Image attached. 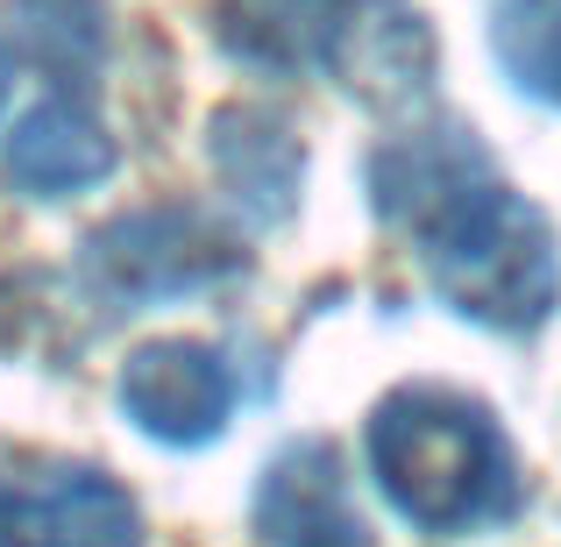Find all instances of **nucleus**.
Masks as SVG:
<instances>
[{
	"instance_id": "f257e3e1",
	"label": "nucleus",
	"mask_w": 561,
	"mask_h": 547,
	"mask_svg": "<svg viewBox=\"0 0 561 547\" xmlns=\"http://www.w3.org/2000/svg\"><path fill=\"white\" fill-rule=\"evenodd\" d=\"M377 214L420 242L434 292L462 320L534 334L561 299V242L526 192H512L455 122L405 128L370 157Z\"/></svg>"
},
{
	"instance_id": "f03ea898",
	"label": "nucleus",
	"mask_w": 561,
	"mask_h": 547,
	"mask_svg": "<svg viewBox=\"0 0 561 547\" xmlns=\"http://www.w3.org/2000/svg\"><path fill=\"white\" fill-rule=\"evenodd\" d=\"M370 477L420 534H483L519 512L512 441L448 384H398L370 412Z\"/></svg>"
},
{
	"instance_id": "7ed1b4c3",
	"label": "nucleus",
	"mask_w": 561,
	"mask_h": 547,
	"mask_svg": "<svg viewBox=\"0 0 561 547\" xmlns=\"http://www.w3.org/2000/svg\"><path fill=\"white\" fill-rule=\"evenodd\" d=\"M214 36L271 79H334L370 107L434 86V36L405 0H214Z\"/></svg>"
},
{
	"instance_id": "20e7f679",
	"label": "nucleus",
	"mask_w": 561,
	"mask_h": 547,
	"mask_svg": "<svg viewBox=\"0 0 561 547\" xmlns=\"http://www.w3.org/2000/svg\"><path fill=\"white\" fill-rule=\"evenodd\" d=\"M249 263V249L199 206H136L85 235L79 249V285L107 314H142V306L214 292Z\"/></svg>"
},
{
	"instance_id": "39448f33",
	"label": "nucleus",
	"mask_w": 561,
	"mask_h": 547,
	"mask_svg": "<svg viewBox=\"0 0 561 547\" xmlns=\"http://www.w3.org/2000/svg\"><path fill=\"white\" fill-rule=\"evenodd\" d=\"M0 547H142V512L107 469H0Z\"/></svg>"
},
{
	"instance_id": "423d86ee",
	"label": "nucleus",
	"mask_w": 561,
	"mask_h": 547,
	"mask_svg": "<svg viewBox=\"0 0 561 547\" xmlns=\"http://www.w3.org/2000/svg\"><path fill=\"white\" fill-rule=\"evenodd\" d=\"M122 412L164 448H199L234 420V369L214 342H150L122 369Z\"/></svg>"
},
{
	"instance_id": "0eeeda50",
	"label": "nucleus",
	"mask_w": 561,
	"mask_h": 547,
	"mask_svg": "<svg viewBox=\"0 0 561 547\" xmlns=\"http://www.w3.org/2000/svg\"><path fill=\"white\" fill-rule=\"evenodd\" d=\"M256 547H377L370 520L348 498L342 455L328 441H291L263 463Z\"/></svg>"
},
{
	"instance_id": "6e6552de",
	"label": "nucleus",
	"mask_w": 561,
	"mask_h": 547,
	"mask_svg": "<svg viewBox=\"0 0 561 547\" xmlns=\"http://www.w3.org/2000/svg\"><path fill=\"white\" fill-rule=\"evenodd\" d=\"M114 171V136L100 122L93 93H43L8 136V179L36 200L93 192Z\"/></svg>"
},
{
	"instance_id": "1a4fd4ad",
	"label": "nucleus",
	"mask_w": 561,
	"mask_h": 547,
	"mask_svg": "<svg viewBox=\"0 0 561 547\" xmlns=\"http://www.w3.org/2000/svg\"><path fill=\"white\" fill-rule=\"evenodd\" d=\"M206 157H214L220 185L234 192V206L256 220H285L299 206V179H306V150L291 136L285 114L271 107H220L206 128Z\"/></svg>"
},
{
	"instance_id": "9d476101",
	"label": "nucleus",
	"mask_w": 561,
	"mask_h": 547,
	"mask_svg": "<svg viewBox=\"0 0 561 547\" xmlns=\"http://www.w3.org/2000/svg\"><path fill=\"white\" fill-rule=\"evenodd\" d=\"M8 22L22 36V57L50 79V93H93V71L107 57L100 0H8Z\"/></svg>"
},
{
	"instance_id": "9b49d317",
	"label": "nucleus",
	"mask_w": 561,
	"mask_h": 547,
	"mask_svg": "<svg viewBox=\"0 0 561 547\" xmlns=\"http://www.w3.org/2000/svg\"><path fill=\"white\" fill-rule=\"evenodd\" d=\"M491 50L505 65L512 93L540 100V107H561V0H497Z\"/></svg>"
},
{
	"instance_id": "f8f14e48",
	"label": "nucleus",
	"mask_w": 561,
	"mask_h": 547,
	"mask_svg": "<svg viewBox=\"0 0 561 547\" xmlns=\"http://www.w3.org/2000/svg\"><path fill=\"white\" fill-rule=\"evenodd\" d=\"M0 107H8V43H0Z\"/></svg>"
}]
</instances>
